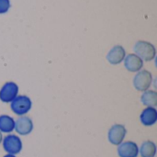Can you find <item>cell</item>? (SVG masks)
<instances>
[{
  "label": "cell",
  "instance_id": "1",
  "mask_svg": "<svg viewBox=\"0 0 157 157\" xmlns=\"http://www.w3.org/2000/svg\"><path fill=\"white\" fill-rule=\"evenodd\" d=\"M133 51L137 56H139L143 61L146 62L154 60L156 55V50L155 46L152 43L144 40L137 41L133 47Z\"/></svg>",
  "mask_w": 157,
  "mask_h": 157
},
{
  "label": "cell",
  "instance_id": "2",
  "mask_svg": "<svg viewBox=\"0 0 157 157\" xmlns=\"http://www.w3.org/2000/svg\"><path fill=\"white\" fill-rule=\"evenodd\" d=\"M32 107L31 99L27 96H17L11 101L12 111L19 116H23L28 113Z\"/></svg>",
  "mask_w": 157,
  "mask_h": 157
},
{
  "label": "cell",
  "instance_id": "3",
  "mask_svg": "<svg viewBox=\"0 0 157 157\" xmlns=\"http://www.w3.org/2000/svg\"><path fill=\"white\" fill-rule=\"evenodd\" d=\"M153 82V75L147 70L139 71L133 78V86L136 90L144 92L150 88Z\"/></svg>",
  "mask_w": 157,
  "mask_h": 157
},
{
  "label": "cell",
  "instance_id": "4",
  "mask_svg": "<svg viewBox=\"0 0 157 157\" xmlns=\"http://www.w3.org/2000/svg\"><path fill=\"white\" fill-rule=\"evenodd\" d=\"M3 142V148L8 155H17L22 150V142L19 137L14 134L6 135Z\"/></svg>",
  "mask_w": 157,
  "mask_h": 157
},
{
  "label": "cell",
  "instance_id": "5",
  "mask_svg": "<svg viewBox=\"0 0 157 157\" xmlns=\"http://www.w3.org/2000/svg\"><path fill=\"white\" fill-rule=\"evenodd\" d=\"M127 130L122 124H115L113 125L109 132H108V139L109 142L113 145H120L123 143V140L126 136Z\"/></svg>",
  "mask_w": 157,
  "mask_h": 157
},
{
  "label": "cell",
  "instance_id": "6",
  "mask_svg": "<svg viewBox=\"0 0 157 157\" xmlns=\"http://www.w3.org/2000/svg\"><path fill=\"white\" fill-rule=\"evenodd\" d=\"M18 94V86L14 82H6L0 89V100L10 103Z\"/></svg>",
  "mask_w": 157,
  "mask_h": 157
},
{
  "label": "cell",
  "instance_id": "7",
  "mask_svg": "<svg viewBox=\"0 0 157 157\" xmlns=\"http://www.w3.org/2000/svg\"><path fill=\"white\" fill-rule=\"evenodd\" d=\"M14 130L19 135H29L33 131V122L32 120L26 116H21L15 121Z\"/></svg>",
  "mask_w": 157,
  "mask_h": 157
},
{
  "label": "cell",
  "instance_id": "8",
  "mask_svg": "<svg viewBox=\"0 0 157 157\" xmlns=\"http://www.w3.org/2000/svg\"><path fill=\"white\" fill-rule=\"evenodd\" d=\"M117 152L120 157H137L139 155V147L133 142H124L118 145Z\"/></svg>",
  "mask_w": 157,
  "mask_h": 157
},
{
  "label": "cell",
  "instance_id": "9",
  "mask_svg": "<svg viewBox=\"0 0 157 157\" xmlns=\"http://www.w3.org/2000/svg\"><path fill=\"white\" fill-rule=\"evenodd\" d=\"M125 56H126V52L124 48L121 45H116L113 48H111L108 52L107 60L110 64L116 65L123 62Z\"/></svg>",
  "mask_w": 157,
  "mask_h": 157
},
{
  "label": "cell",
  "instance_id": "10",
  "mask_svg": "<svg viewBox=\"0 0 157 157\" xmlns=\"http://www.w3.org/2000/svg\"><path fill=\"white\" fill-rule=\"evenodd\" d=\"M124 66L130 72H139L144 66V61L134 53L128 54L124 58Z\"/></svg>",
  "mask_w": 157,
  "mask_h": 157
},
{
  "label": "cell",
  "instance_id": "11",
  "mask_svg": "<svg viewBox=\"0 0 157 157\" xmlns=\"http://www.w3.org/2000/svg\"><path fill=\"white\" fill-rule=\"evenodd\" d=\"M140 121L144 126H153L157 121V110L155 108L147 107L141 113Z\"/></svg>",
  "mask_w": 157,
  "mask_h": 157
},
{
  "label": "cell",
  "instance_id": "12",
  "mask_svg": "<svg viewBox=\"0 0 157 157\" xmlns=\"http://www.w3.org/2000/svg\"><path fill=\"white\" fill-rule=\"evenodd\" d=\"M139 153L142 157H155L156 155V145L152 141H145L142 144Z\"/></svg>",
  "mask_w": 157,
  "mask_h": 157
},
{
  "label": "cell",
  "instance_id": "13",
  "mask_svg": "<svg viewBox=\"0 0 157 157\" xmlns=\"http://www.w3.org/2000/svg\"><path fill=\"white\" fill-rule=\"evenodd\" d=\"M141 101L144 106L154 108L157 106V92L155 90H146L141 97Z\"/></svg>",
  "mask_w": 157,
  "mask_h": 157
},
{
  "label": "cell",
  "instance_id": "14",
  "mask_svg": "<svg viewBox=\"0 0 157 157\" xmlns=\"http://www.w3.org/2000/svg\"><path fill=\"white\" fill-rule=\"evenodd\" d=\"M15 128V121L7 115L0 116V132L5 133L11 132Z\"/></svg>",
  "mask_w": 157,
  "mask_h": 157
},
{
  "label": "cell",
  "instance_id": "15",
  "mask_svg": "<svg viewBox=\"0 0 157 157\" xmlns=\"http://www.w3.org/2000/svg\"><path fill=\"white\" fill-rule=\"evenodd\" d=\"M9 8H10L9 0H0V14L6 13Z\"/></svg>",
  "mask_w": 157,
  "mask_h": 157
},
{
  "label": "cell",
  "instance_id": "16",
  "mask_svg": "<svg viewBox=\"0 0 157 157\" xmlns=\"http://www.w3.org/2000/svg\"><path fill=\"white\" fill-rule=\"evenodd\" d=\"M2 141H3V136H2V132H0V144L2 143Z\"/></svg>",
  "mask_w": 157,
  "mask_h": 157
},
{
  "label": "cell",
  "instance_id": "17",
  "mask_svg": "<svg viewBox=\"0 0 157 157\" xmlns=\"http://www.w3.org/2000/svg\"><path fill=\"white\" fill-rule=\"evenodd\" d=\"M4 157H16V155H5Z\"/></svg>",
  "mask_w": 157,
  "mask_h": 157
}]
</instances>
